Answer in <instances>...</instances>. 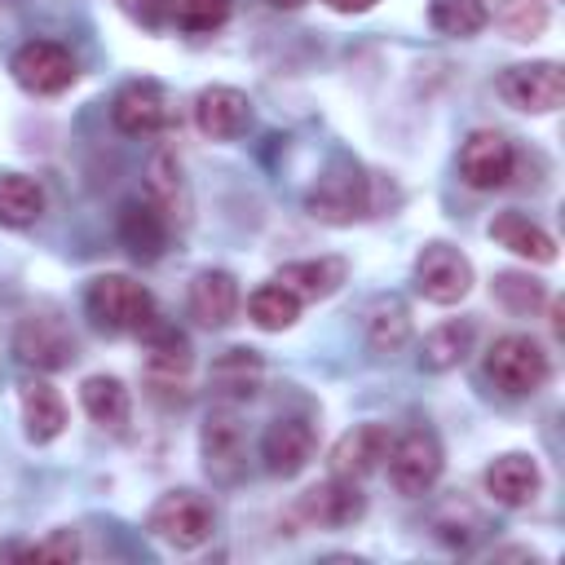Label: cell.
<instances>
[{"label": "cell", "instance_id": "cell-1", "mask_svg": "<svg viewBox=\"0 0 565 565\" xmlns=\"http://www.w3.org/2000/svg\"><path fill=\"white\" fill-rule=\"evenodd\" d=\"M84 309H88V318L97 327L132 331V335H141L159 318L154 313V296L137 278H128V274H97L88 282V291H84Z\"/></svg>", "mask_w": 565, "mask_h": 565}, {"label": "cell", "instance_id": "cell-2", "mask_svg": "<svg viewBox=\"0 0 565 565\" xmlns=\"http://www.w3.org/2000/svg\"><path fill=\"white\" fill-rule=\"evenodd\" d=\"M146 530L159 543L177 547V552H194V547H203L212 539L216 508L203 494H194V490H168V494L154 499V508L146 516Z\"/></svg>", "mask_w": 565, "mask_h": 565}, {"label": "cell", "instance_id": "cell-3", "mask_svg": "<svg viewBox=\"0 0 565 565\" xmlns=\"http://www.w3.org/2000/svg\"><path fill=\"white\" fill-rule=\"evenodd\" d=\"M305 207H309V216L322 221V225H353V221H362V216L371 212V181L362 177L358 163L335 159V163L313 181V190L305 194Z\"/></svg>", "mask_w": 565, "mask_h": 565}, {"label": "cell", "instance_id": "cell-4", "mask_svg": "<svg viewBox=\"0 0 565 565\" xmlns=\"http://www.w3.org/2000/svg\"><path fill=\"white\" fill-rule=\"evenodd\" d=\"M486 375L494 380V388L512 393V397H525V393H539L552 375V362L543 353V344L525 331H508L490 344L486 353Z\"/></svg>", "mask_w": 565, "mask_h": 565}, {"label": "cell", "instance_id": "cell-5", "mask_svg": "<svg viewBox=\"0 0 565 565\" xmlns=\"http://www.w3.org/2000/svg\"><path fill=\"white\" fill-rule=\"evenodd\" d=\"M384 468H388V481L397 494L415 499V494H428L446 468V455H441V441L437 433L428 428H406L402 437H393L388 455H384Z\"/></svg>", "mask_w": 565, "mask_h": 565}, {"label": "cell", "instance_id": "cell-6", "mask_svg": "<svg viewBox=\"0 0 565 565\" xmlns=\"http://www.w3.org/2000/svg\"><path fill=\"white\" fill-rule=\"evenodd\" d=\"M415 291L428 305H459L472 291V260L450 243H428L415 256Z\"/></svg>", "mask_w": 565, "mask_h": 565}, {"label": "cell", "instance_id": "cell-7", "mask_svg": "<svg viewBox=\"0 0 565 565\" xmlns=\"http://www.w3.org/2000/svg\"><path fill=\"white\" fill-rule=\"evenodd\" d=\"M13 358L31 371H62L75 358V335L57 313H26L13 331Z\"/></svg>", "mask_w": 565, "mask_h": 565}, {"label": "cell", "instance_id": "cell-8", "mask_svg": "<svg viewBox=\"0 0 565 565\" xmlns=\"http://www.w3.org/2000/svg\"><path fill=\"white\" fill-rule=\"evenodd\" d=\"M13 79L26 88V93H35V97H53V93H66L71 84H75V57H71V49H62V44H53V40H26L18 53H13Z\"/></svg>", "mask_w": 565, "mask_h": 565}, {"label": "cell", "instance_id": "cell-9", "mask_svg": "<svg viewBox=\"0 0 565 565\" xmlns=\"http://www.w3.org/2000/svg\"><path fill=\"white\" fill-rule=\"evenodd\" d=\"M499 97L530 115H552L565 102V71L556 62H521L499 75Z\"/></svg>", "mask_w": 565, "mask_h": 565}, {"label": "cell", "instance_id": "cell-10", "mask_svg": "<svg viewBox=\"0 0 565 565\" xmlns=\"http://www.w3.org/2000/svg\"><path fill=\"white\" fill-rule=\"evenodd\" d=\"M516 150L499 128H472L459 146V177L472 190H499L512 181Z\"/></svg>", "mask_w": 565, "mask_h": 565}, {"label": "cell", "instance_id": "cell-11", "mask_svg": "<svg viewBox=\"0 0 565 565\" xmlns=\"http://www.w3.org/2000/svg\"><path fill=\"white\" fill-rule=\"evenodd\" d=\"M199 455H203V468L212 481L221 486H234L247 468V437H243V424L234 411H212L203 419V433H199Z\"/></svg>", "mask_w": 565, "mask_h": 565}, {"label": "cell", "instance_id": "cell-12", "mask_svg": "<svg viewBox=\"0 0 565 565\" xmlns=\"http://www.w3.org/2000/svg\"><path fill=\"white\" fill-rule=\"evenodd\" d=\"M393 446V433L384 424H353L349 433L335 437L327 463H331V477H344V481H362L371 472L384 468V455Z\"/></svg>", "mask_w": 565, "mask_h": 565}, {"label": "cell", "instance_id": "cell-13", "mask_svg": "<svg viewBox=\"0 0 565 565\" xmlns=\"http://www.w3.org/2000/svg\"><path fill=\"white\" fill-rule=\"evenodd\" d=\"M194 124L203 137L212 141H234L247 132L252 124V102L243 88H230V84H212L194 97Z\"/></svg>", "mask_w": 565, "mask_h": 565}, {"label": "cell", "instance_id": "cell-14", "mask_svg": "<svg viewBox=\"0 0 565 565\" xmlns=\"http://www.w3.org/2000/svg\"><path fill=\"white\" fill-rule=\"evenodd\" d=\"M110 119L128 137H150V132H159L168 124V93L154 79H132V84H124L115 93Z\"/></svg>", "mask_w": 565, "mask_h": 565}, {"label": "cell", "instance_id": "cell-15", "mask_svg": "<svg viewBox=\"0 0 565 565\" xmlns=\"http://www.w3.org/2000/svg\"><path fill=\"white\" fill-rule=\"evenodd\" d=\"M313 446H318L313 424L300 419V415L274 419V424L265 428V437H260V455H265V468H269L274 477H296V472L313 459Z\"/></svg>", "mask_w": 565, "mask_h": 565}, {"label": "cell", "instance_id": "cell-16", "mask_svg": "<svg viewBox=\"0 0 565 565\" xmlns=\"http://www.w3.org/2000/svg\"><path fill=\"white\" fill-rule=\"evenodd\" d=\"M296 508H300V516H305L309 525H331V530H340V525H353V521L366 512V499H362L358 481L327 477V481H318L313 490H305Z\"/></svg>", "mask_w": 565, "mask_h": 565}, {"label": "cell", "instance_id": "cell-17", "mask_svg": "<svg viewBox=\"0 0 565 565\" xmlns=\"http://www.w3.org/2000/svg\"><path fill=\"white\" fill-rule=\"evenodd\" d=\"M543 490V472L534 463V455H521V450H508L499 459H490L486 468V494L503 508H525L534 503V494Z\"/></svg>", "mask_w": 565, "mask_h": 565}, {"label": "cell", "instance_id": "cell-18", "mask_svg": "<svg viewBox=\"0 0 565 565\" xmlns=\"http://www.w3.org/2000/svg\"><path fill=\"white\" fill-rule=\"evenodd\" d=\"M490 238H494L499 247H508L512 256H521V260H534V265H552V260H556V238H552L539 221H530L525 212H516V207L494 212Z\"/></svg>", "mask_w": 565, "mask_h": 565}, {"label": "cell", "instance_id": "cell-19", "mask_svg": "<svg viewBox=\"0 0 565 565\" xmlns=\"http://www.w3.org/2000/svg\"><path fill=\"white\" fill-rule=\"evenodd\" d=\"M18 402H22V428H26V437L35 446H49V441L62 437V428H66V402H62V393L49 380H26L22 393H18Z\"/></svg>", "mask_w": 565, "mask_h": 565}, {"label": "cell", "instance_id": "cell-20", "mask_svg": "<svg viewBox=\"0 0 565 565\" xmlns=\"http://www.w3.org/2000/svg\"><path fill=\"white\" fill-rule=\"evenodd\" d=\"M168 216L150 203V199H132V203H124V212H119V238H124V247L137 256V260H159L163 256V247H168Z\"/></svg>", "mask_w": 565, "mask_h": 565}, {"label": "cell", "instance_id": "cell-21", "mask_svg": "<svg viewBox=\"0 0 565 565\" xmlns=\"http://www.w3.org/2000/svg\"><path fill=\"white\" fill-rule=\"evenodd\" d=\"M190 313L203 327H225L238 313V278L230 269H203L190 282Z\"/></svg>", "mask_w": 565, "mask_h": 565}, {"label": "cell", "instance_id": "cell-22", "mask_svg": "<svg viewBox=\"0 0 565 565\" xmlns=\"http://www.w3.org/2000/svg\"><path fill=\"white\" fill-rule=\"evenodd\" d=\"M349 278V265L340 256H309V260H287L278 269V282L305 300H327L331 291H340V282Z\"/></svg>", "mask_w": 565, "mask_h": 565}, {"label": "cell", "instance_id": "cell-23", "mask_svg": "<svg viewBox=\"0 0 565 565\" xmlns=\"http://www.w3.org/2000/svg\"><path fill=\"white\" fill-rule=\"evenodd\" d=\"M79 402H84V415L93 424H102L106 433H128L132 397H128V384L119 375H88L79 384Z\"/></svg>", "mask_w": 565, "mask_h": 565}, {"label": "cell", "instance_id": "cell-24", "mask_svg": "<svg viewBox=\"0 0 565 565\" xmlns=\"http://www.w3.org/2000/svg\"><path fill=\"white\" fill-rule=\"evenodd\" d=\"M472 344H477L472 318H450V322H441V327H433V331L424 335V344H419V366L433 371V375L455 371V366L472 353Z\"/></svg>", "mask_w": 565, "mask_h": 565}, {"label": "cell", "instance_id": "cell-25", "mask_svg": "<svg viewBox=\"0 0 565 565\" xmlns=\"http://www.w3.org/2000/svg\"><path fill=\"white\" fill-rule=\"evenodd\" d=\"M366 340L375 353H397L411 340V309L397 296H380L366 309Z\"/></svg>", "mask_w": 565, "mask_h": 565}, {"label": "cell", "instance_id": "cell-26", "mask_svg": "<svg viewBox=\"0 0 565 565\" xmlns=\"http://www.w3.org/2000/svg\"><path fill=\"white\" fill-rule=\"evenodd\" d=\"M44 212V190L22 172H0V225L22 230L35 225Z\"/></svg>", "mask_w": 565, "mask_h": 565}, {"label": "cell", "instance_id": "cell-27", "mask_svg": "<svg viewBox=\"0 0 565 565\" xmlns=\"http://www.w3.org/2000/svg\"><path fill=\"white\" fill-rule=\"evenodd\" d=\"M247 313L260 331H287L296 318H300V296H291L278 278L274 282H260L252 296H247Z\"/></svg>", "mask_w": 565, "mask_h": 565}, {"label": "cell", "instance_id": "cell-28", "mask_svg": "<svg viewBox=\"0 0 565 565\" xmlns=\"http://www.w3.org/2000/svg\"><path fill=\"white\" fill-rule=\"evenodd\" d=\"M428 22L433 31L450 40H468L490 22V4L486 0H428Z\"/></svg>", "mask_w": 565, "mask_h": 565}, {"label": "cell", "instance_id": "cell-29", "mask_svg": "<svg viewBox=\"0 0 565 565\" xmlns=\"http://www.w3.org/2000/svg\"><path fill=\"white\" fill-rule=\"evenodd\" d=\"M146 199L168 216H185V181H181V163L172 154H154L150 159V181H146Z\"/></svg>", "mask_w": 565, "mask_h": 565}, {"label": "cell", "instance_id": "cell-30", "mask_svg": "<svg viewBox=\"0 0 565 565\" xmlns=\"http://www.w3.org/2000/svg\"><path fill=\"white\" fill-rule=\"evenodd\" d=\"M212 384L230 397H252L256 384H260V358L256 349H225L216 362H212Z\"/></svg>", "mask_w": 565, "mask_h": 565}, {"label": "cell", "instance_id": "cell-31", "mask_svg": "<svg viewBox=\"0 0 565 565\" xmlns=\"http://www.w3.org/2000/svg\"><path fill=\"white\" fill-rule=\"evenodd\" d=\"M490 291H494V300H499L508 313H534V309H543V300H547V287H543L539 278H530V274H516V269L494 274Z\"/></svg>", "mask_w": 565, "mask_h": 565}, {"label": "cell", "instance_id": "cell-32", "mask_svg": "<svg viewBox=\"0 0 565 565\" xmlns=\"http://www.w3.org/2000/svg\"><path fill=\"white\" fill-rule=\"evenodd\" d=\"M547 4L543 0H503L499 4V26L512 35V40H534L547 31Z\"/></svg>", "mask_w": 565, "mask_h": 565}, {"label": "cell", "instance_id": "cell-33", "mask_svg": "<svg viewBox=\"0 0 565 565\" xmlns=\"http://www.w3.org/2000/svg\"><path fill=\"white\" fill-rule=\"evenodd\" d=\"M230 9H234V0H172L177 26L181 31H194V35L225 26L230 22Z\"/></svg>", "mask_w": 565, "mask_h": 565}, {"label": "cell", "instance_id": "cell-34", "mask_svg": "<svg viewBox=\"0 0 565 565\" xmlns=\"http://www.w3.org/2000/svg\"><path fill=\"white\" fill-rule=\"evenodd\" d=\"M22 556H31V561H75V556H79V539H75L71 530H57L53 539L26 547Z\"/></svg>", "mask_w": 565, "mask_h": 565}, {"label": "cell", "instance_id": "cell-35", "mask_svg": "<svg viewBox=\"0 0 565 565\" xmlns=\"http://www.w3.org/2000/svg\"><path fill=\"white\" fill-rule=\"evenodd\" d=\"M119 9H124L132 22H141V26H159V22L168 18L172 0H119Z\"/></svg>", "mask_w": 565, "mask_h": 565}, {"label": "cell", "instance_id": "cell-36", "mask_svg": "<svg viewBox=\"0 0 565 565\" xmlns=\"http://www.w3.org/2000/svg\"><path fill=\"white\" fill-rule=\"evenodd\" d=\"M327 9H335V13H366V9H375V0H327Z\"/></svg>", "mask_w": 565, "mask_h": 565}, {"label": "cell", "instance_id": "cell-37", "mask_svg": "<svg viewBox=\"0 0 565 565\" xmlns=\"http://www.w3.org/2000/svg\"><path fill=\"white\" fill-rule=\"evenodd\" d=\"M269 4H274V9H300L305 0H269Z\"/></svg>", "mask_w": 565, "mask_h": 565}]
</instances>
